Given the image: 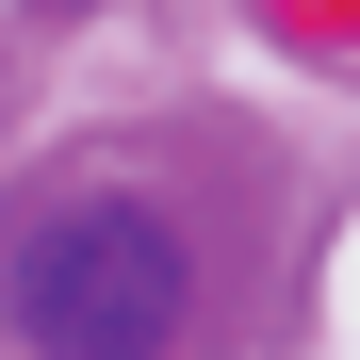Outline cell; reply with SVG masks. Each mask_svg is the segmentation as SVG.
I'll return each instance as SVG.
<instances>
[{"instance_id":"6da1fadb","label":"cell","mask_w":360,"mask_h":360,"mask_svg":"<svg viewBox=\"0 0 360 360\" xmlns=\"http://www.w3.org/2000/svg\"><path fill=\"white\" fill-rule=\"evenodd\" d=\"M17 344L33 360H164L180 311H197V262H180V229L148 197H66L17 229Z\"/></svg>"}]
</instances>
